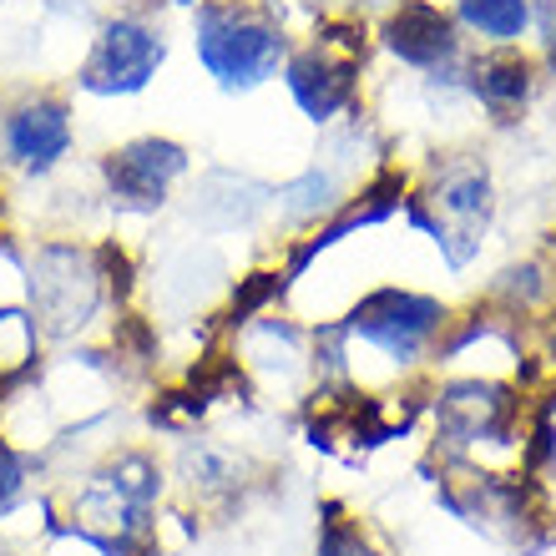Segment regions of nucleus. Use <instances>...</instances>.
<instances>
[{
  "instance_id": "obj_11",
  "label": "nucleus",
  "mask_w": 556,
  "mask_h": 556,
  "mask_svg": "<svg viewBox=\"0 0 556 556\" xmlns=\"http://www.w3.org/2000/svg\"><path fill=\"white\" fill-rule=\"evenodd\" d=\"M536 87H542V66L521 46H476L466 56V102L491 127H511L527 117Z\"/></svg>"
},
{
  "instance_id": "obj_4",
  "label": "nucleus",
  "mask_w": 556,
  "mask_h": 556,
  "mask_svg": "<svg viewBox=\"0 0 556 556\" xmlns=\"http://www.w3.org/2000/svg\"><path fill=\"white\" fill-rule=\"evenodd\" d=\"M192 61L223 97H253L278 81L293 51L289 21L274 0H198L188 15Z\"/></svg>"
},
{
  "instance_id": "obj_5",
  "label": "nucleus",
  "mask_w": 556,
  "mask_h": 556,
  "mask_svg": "<svg viewBox=\"0 0 556 556\" xmlns=\"http://www.w3.org/2000/svg\"><path fill=\"white\" fill-rule=\"evenodd\" d=\"M26 308L36 314L41 334L56 344L87 339L102 324V314H122L106 278L102 238L97 243L81 233L41 238L26 253Z\"/></svg>"
},
{
  "instance_id": "obj_1",
  "label": "nucleus",
  "mask_w": 556,
  "mask_h": 556,
  "mask_svg": "<svg viewBox=\"0 0 556 556\" xmlns=\"http://www.w3.org/2000/svg\"><path fill=\"white\" fill-rule=\"evenodd\" d=\"M400 223L435 249L445 274H466L481 258L496 223V173L485 152L440 147L425 162H415V188Z\"/></svg>"
},
{
  "instance_id": "obj_12",
  "label": "nucleus",
  "mask_w": 556,
  "mask_h": 556,
  "mask_svg": "<svg viewBox=\"0 0 556 556\" xmlns=\"http://www.w3.org/2000/svg\"><path fill=\"white\" fill-rule=\"evenodd\" d=\"M451 15L476 46H521L531 30V0H451Z\"/></svg>"
},
{
  "instance_id": "obj_14",
  "label": "nucleus",
  "mask_w": 556,
  "mask_h": 556,
  "mask_svg": "<svg viewBox=\"0 0 556 556\" xmlns=\"http://www.w3.org/2000/svg\"><path fill=\"white\" fill-rule=\"evenodd\" d=\"M314 556H390V552L354 511L329 506L319 521V536H314Z\"/></svg>"
},
{
  "instance_id": "obj_2",
  "label": "nucleus",
  "mask_w": 556,
  "mask_h": 556,
  "mask_svg": "<svg viewBox=\"0 0 556 556\" xmlns=\"http://www.w3.org/2000/svg\"><path fill=\"white\" fill-rule=\"evenodd\" d=\"M425 425L435 460L511 470L527 455V395L501 375H430Z\"/></svg>"
},
{
  "instance_id": "obj_7",
  "label": "nucleus",
  "mask_w": 556,
  "mask_h": 556,
  "mask_svg": "<svg viewBox=\"0 0 556 556\" xmlns=\"http://www.w3.org/2000/svg\"><path fill=\"white\" fill-rule=\"evenodd\" d=\"M173 56V36L152 5H122L102 15L87 56L76 66V91L91 102H132L162 76Z\"/></svg>"
},
{
  "instance_id": "obj_8",
  "label": "nucleus",
  "mask_w": 556,
  "mask_h": 556,
  "mask_svg": "<svg viewBox=\"0 0 556 556\" xmlns=\"http://www.w3.org/2000/svg\"><path fill=\"white\" fill-rule=\"evenodd\" d=\"M76 152V106L56 87H26L0 106V162L21 177L66 173Z\"/></svg>"
},
{
  "instance_id": "obj_9",
  "label": "nucleus",
  "mask_w": 556,
  "mask_h": 556,
  "mask_svg": "<svg viewBox=\"0 0 556 556\" xmlns=\"http://www.w3.org/2000/svg\"><path fill=\"white\" fill-rule=\"evenodd\" d=\"M182 218L207 238H258L274 233V182L243 167H203L182 188Z\"/></svg>"
},
{
  "instance_id": "obj_3",
  "label": "nucleus",
  "mask_w": 556,
  "mask_h": 556,
  "mask_svg": "<svg viewBox=\"0 0 556 556\" xmlns=\"http://www.w3.org/2000/svg\"><path fill=\"white\" fill-rule=\"evenodd\" d=\"M369 56H375V26L359 11H329L308 26V36L293 41L278 81L314 132H334L344 122L365 117Z\"/></svg>"
},
{
  "instance_id": "obj_10",
  "label": "nucleus",
  "mask_w": 556,
  "mask_h": 556,
  "mask_svg": "<svg viewBox=\"0 0 556 556\" xmlns=\"http://www.w3.org/2000/svg\"><path fill=\"white\" fill-rule=\"evenodd\" d=\"M167 470H173L177 506H188V511H228L258 481L249 445L213 435V430H192V435L177 440L173 455H167Z\"/></svg>"
},
{
  "instance_id": "obj_17",
  "label": "nucleus",
  "mask_w": 556,
  "mask_h": 556,
  "mask_svg": "<svg viewBox=\"0 0 556 556\" xmlns=\"http://www.w3.org/2000/svg\"><path fill=\"white\" fill-rule=\"evenodd\" d=\"M173 5H188V11H192V5H198V0H173Z\"/></svg>"
},
{
  "instance_id": "obj_18",
  "label": "nucleus",
  "mask_w": 556,
  "mask_h": 556,
  "mask_svg": "<svg viewBox=\"0 0 556 556\" xmlns=\"http://www.w3.org/2000/svg\"><path fill=\"white\" fill-rule=\"evenodd\" d=\"M0 556H5V552H0Z\"/></svg>"
},
{
  "instance_id": "obj_6",
  "label": "nucleus",
  "mask_w": 556,
  "mask_h": 556,
  "mask_svg": "<svg viewBox=\"0 0 556 556\" xmlns=\"http://www.w3.org/2000/svg\"><path fill=\"white\" fill-rule=\"evenodd\" d=\"M192 177V147L177 142L167 132H137L122 137L117 147H106L91 182L102 192V207L112 218H132V223H152L182 198Z\"/></svg>"
},
{
  "instance_id": "obj_16",
  "label": "nucleus",
  "mask_w": 556,
  "mask_h": 556,
  "mask_svg": "<svg viewBox=\"0 0 556 556\" xmlns=\"http://www.w3.org/2000/svg\"><path fill=\"white\" fill-rule=\"evenodd\" d=\"M542 61H546V72L556 76V41H546V46H542Z\"/></svg>"
},
{
  "instance_id": "obj_13",
  "label": "nucleus",
  "mask_w": 556,
  "mask_h": 556,
  "mask_svg": "<svg viewBox=\"0 0 556 556\" xmlns=\"http://www.w3.org/2000/svg\"><path fill=\"white\" fill-rule=\"evenodd\" d=\"M41 485V460L36 451L15 445L11 435H0V521H11L15 511H26L30 496Z\"/></svg>"
},
{
  "instance_id": "obj_15",
  "label": "nucleus",
  "mask_w": 556,
  "mask_h": 556,
  "mask_svg": "<svg viewBox=\"0 0 556 556\" xmlns=\"http://www.w3.org/2000/svg\"><path fill=\"white\" fill-rule=\"evenodd\" d=\"M531 26L542 30V46L556 41V0H531Z\"/></svg>"
}]
</instances>
